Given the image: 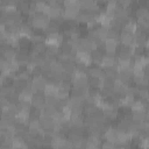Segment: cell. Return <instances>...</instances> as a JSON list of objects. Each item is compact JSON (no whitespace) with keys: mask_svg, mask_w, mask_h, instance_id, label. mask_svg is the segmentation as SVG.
I'll list each match as a JSON object with an SVG mask.
<instances>
[{"mask_svg":"<svg viewBox=\"0 0 149 149\" xmlns=\"http://www.w3.org/2000/svg\"><path fill=\"white\" fill-rule=\"evenodd\" d=\"M80 8L79 6H69V7H63V12H62V19L65 21H71V20H76L77 15L79 13Z\"/></svg>","mask_w":149,"mask_h":149,"instance_id":"2","label":"cell"},{"mask_svg":"<svg viewBox=\"0 0 149 149\" xmlns=\"http://www.w3.org/2000/svg\"><path fill=\"white\" fill-rule=\"evenodd\" d=\"M31 107L36 109H42L45 106V95L43 92H34L31 97Z\"/></svg>","mask_w":149,"mask_h":149,"instance_id":"3","label":"cell"},{"mask_svg":"<svg viewBox=\"0 0 149 149\" xmlns=\"http://www.w3.org/2000/svg\"><path fill=\"white\" fill-rule=\"evenodd\" d=\"M135 20H146L149 19V12L146 5H140L135 9Z\"/></svg>","mask_w":149,"mask_h":149,"instance_id":"12","label":"cell"},{"mask_svg":"<svg viewBox=\"0 0 149 149\" xmlns=\"http://www.w3.org/2000/svg\"><path fill=\"white\" fill-rule=\"evenodd\" d=\"M135 1H136V0H118V3H119L121 7H123V8L130 9L132 6H133V3H134Z\"/></svg>","mask_w":149,"mask_h":149,"instance_id":"15","label":"cell"},{"mask_svg":"<svg viewBox=\"0 0 149 149\" xmlns=\"http://www.w3.org/2000/svg\"><path fill=\"white\" fill-rule=\"evenodd\" d=\"M16 51L17 49L10 44H3L2 45V58L6 59V61H15V57H16Z\"/></svg>","mask_w":149,"mask_h":149,"instance_id":"5","label":"cell"},{"mask_svg":"<svg viewBox=\"0 0 149 149\" xmlns=\"http://www.w3.org/2000/svg\"><path fill=\"white\" fill-rule=\"evenodd\" d=\"M119 47V42L113 38H106L102 44V49L107 54H115Z\"/></svg>","mask_w":149,"mask_h":149,"instance_id":"6","label":"cell"},{"mask_svg":"<svg viewBox=\"0 0 149 149\" xmlns=\"http://www.w3.org/2000/svg\"><path fill=\"white\" fill-rule=\"evenodd\" d=\"M104 52L105 51H102V49H100V48H95V49H93L91 52H90V56H91V64H100V62H101V58H102V56H104Z\"/></svg>","mask_w":149,"mask_h":149,"instance_id":"10","label":"cell"},{"mask_svg":"<svg viewBox=\"0 0 149 149\" xmlns=\"http://www.w3.org/2000/svg\"><path fill=\"white\" fill-rule=\"evenodd\" d=\"M87 76L91 78H102L104 77V69L98 64H91V65H88Z\"/></svg>","mask_w":149,"mask_h":149,"instance_id":"9","label":"cell"},{"mask_svg":"<svg viewBox=\"0 0 149 149\" xmlns=\"http://www.w3.org/2000/svg\"><path fill=\"white\" fill-rule=\"evenodd\" d=\"M74 61L77 64H84V65H91V56L90 52L86 51H76Z\"/></svg>","mask_w":149,"mask_h":149,"instance_id":"8","label":"cell"},{"mask_svg":"<svg viewBox=\"0 0 149 149\" xmlns=\"http://www.w3.org/2000/svg\"><path fill=\"white\" fill-rule=\"evenodd\" d=\"M116 64V56L115 54H107V52H104V56L101 58V62H100V66L102 69L105 68H108V66H112V65H115Z\"/></svg>","mask_w":149,"mask_h":149,"instance_id":"7","label":"cell"},{"mask_svg":"<svg viewBox=\"0 0 149 149\" xmlns=\"http://www.w3.org/2000/svg\"><path fill=\"white\" fill-rule=\"evenodd\" d=\"M30 2H31V0H17L16 8L21 12L22 15H27L28 16L29 10H30Z\"/></svg>","mask_w":149,"mask_h":149,"instance_id":"11","label":"cell"},{"mask_svg":"<svg viewBox=\"0 0 149 149\" xmlns=\"http://www.w3.org/2000/svg\"><path fill=\"white\" fill-rule=\"evenodd\" d=\"M13 148H27L26 140L22 137H13Z\"/></svg>","mask_w":149,"mask_h":149,"instance_id":"14","label":"cell"},{"mask_svg":"<svg viewBox=\"0 0 149 149\" xmlns=\"http://www.w3.org/2000/svg\"><path fill=\"white\" fill-rule=\"evenodd\" d=\"M28 17L30 19V23H31L33 29L44 30V28L50 22V17L43 12H35L31 16H28Z\"/></svg>","mask_w":149,"mask_h":149,"instance_id":"1","label":"cell"},{"mask_svg":"<svg viewBox=\"0 0 149 149\" xmlns=\"http://www.w3.org/2000/svg\"><path fill=\"white\" fill-rule=\"evenodd\" d=\"M62 12H63V6L61 3H49L47 15L50 19H62Z\"/></svg>","mask_w":149,"mask_h":149,"instance_id":"4","label":"cell"},{"mask_svg":"<svg viewBox=\"0 0 149 149\" xmlns=\"http://www.w3.org/2000/svg\"><path fill=\"white\" fill-rule=\"evenodd\" d=\"M105 2H118V0H105Z\"/></svg>","mask_w":149,"mask_h":149,"instance_id":"16","label":"cell"},{"mask_svg":"<svg viewBox=\"0 0 149 149\" xmlns=\"http://www.w3.org/2000/svg\"><path fill=\"white\" fill-rule=\"evenodd\" d=\"M95 34H97V38H98L100 42H104V41L107 38L108 28H105V27L99 26L98 28H95Z\"/></svg>","mask_w":149,"mask_h":149,"instance_id":"13","label":"cell"}]
</instances>
